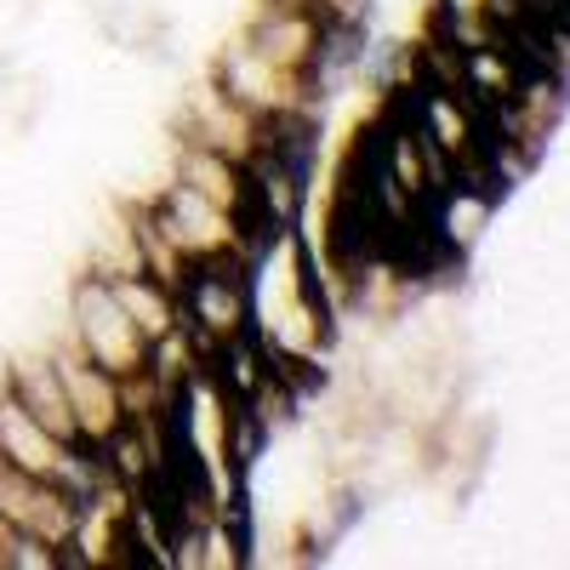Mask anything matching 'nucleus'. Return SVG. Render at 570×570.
Listing matches in <instances>:
<instances>
[{"mask_svg": "<svg viewBox=\"0 0 570 570\" xmlns=\"http://www.w3.org/2000/svg\"><path fill=\"white\" fill-rule=\"evenodd\" d=\"M75 325H80V354L98 360L104 371H115L120 383H126V376H142V371H149L155 343H149V331H142V325L120 308V297H115L109 279L80 285V297H75Z\"/></svg>", "mask_w": 570, "mask_h": 570, "instance_id": "obj_1", "label": "nucleus"}, {"mask_svg": "<svg viewBox=\"0 0 570 570\" xmlns=\"http://www.w3.org/2000/svg\"><path fill=\"white\" fill-rule=\"evenodd\" d=\"M18 542H23V531L12 525L7 513H0V564H12V559H18Z\"/></svg>", "mask_w": 570, "mask_h": 570, "instance_id": "obj_2", "label": "nucleus"}]
</instances>
